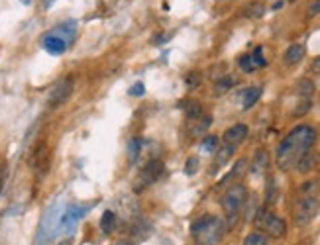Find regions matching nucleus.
<instances>
[{"mask_svg": "<svg viewBox=\"0 0 320 245\" xmlns=\"http://www.w3.org/2000/svg\"><path fill=\"white\" fill-rule=\"evenodd\" d=\"M316 141V132L310 126H297L295 130H291L289 135L279 143L275 161L277 167L281 171H291L293 167H297L298 161L310 151V147Z\"/></svg>", "mask_w": 320, "mask_h": 245, "instance_id": "1", "label": "nucleus"}, {"mask_svg": "<svg viewBox=\"0 0 320 245\" xmlns=\"http://www.w3.org/2000/svg\"><path fill=\"white\" fill-rule=\"evenodd\" d=\"M224 231H226L224 222L212 214H206L203 218L195 220L191 225V233L199 245H218L220 239L224 237Z\"/></svg>", "mask_w": 320, "mask_h": 245, "instance_id": "2", "label": "nucleus"}, {"mask_svg": "<svg viewBox=\"0 0 320 245\" xmlns=\"http://www.w3.org/2000/svg\"><path fill=\"white\" fill-rule=\"evenodd\" d=\"M255 227L257 229H261V233H265V235H269V237H273V239H281L285 233H287V223L283 218H279V216H275L271 210H267V208H259L257 210V214H255Z\"/></svg>", "mask_w": 320, "mask_h": 245, "instance_id": "3", "label": "nucleus"}, {"mask_svg": "<svg viewBox=\"0 0 320 245\" xmlns=\"http://www.w3.org/2000/svg\"><path fill=\"white\" fill-rule=\"evenodd\" d=\"M248 200V188L244 184H232L222 196V208L228 214L230 223L238 218V212L242 210V206Z\"/></svg>", "mask_w": 320, "mask_h": 245, "instance_id": "4", "label": "nucleus"}, {"mask_svg": "<svg viewBox=\"0 0 320 245\" xmlns=\"http://www.w3.org/2000/svg\"><path fill=\"white\" fill-rule=\"evenodd\" d=\"M320 210V198L318 196H304L297 202L295 206V223L297 225H308L316 218Z\"/></svg>", "mask_w": 320, "mask_h": 245, "instance_id": "5", "label": "nucleus"}, {"mask_svg": "<svg viewBox=\"0 0 320 245\" xmlns=\"http://www.w3.org/2000/svg\"><path fill=\"white\" fill-rule=\"evenodd\" d=\"M163 161L161 159H151V161H147L145 163V167L141 169V175H139V184L137 186H134V190L136 192H141L145 186H149V184H153L157 178L163 175Z\"/></svg>", "mask_w": 320, "mask_h": 245, "instance_id": "6", "label": "nucleus"}, {"mask_svg": "<svg viewBox=\"0 0 320 245\" xmlns=\"http://www.w3.org/2000/svg\"><path fill=\"white\" fill-rule=\"evenodd\" d=\"M71 92H73V81L71 79H63L61 83L55 85V89L51 90V94H49V106L51 108L61 106L63 102H67Z\"/></svg>", "mask_w": 320, "mask_h": 245, "instance_id": "7", "label": "nucleus"}, {"mask_svg": "<svg viewBox=\"0 0 320 245\" xmlns=\"http://www.w3.org/2000/svg\"><path fill=\"white\" fill-rule=\"evenodd\" d=\"M85 212H87V206H79V204H73V206H69L67 212L63 214V220H61V227H63V231H71L77 222L85 216Z\"/></svg>", "mask_w": 320, "mask_h": 245, "instance_id": "8", "label": "nucleus"}, {"mask_svg": "<svg viewBox=\"0 0 320 245\" xmlns=\"http://www.w3.org/2000/svg\"><path fill=\"white\" fill-rule=\"evenodd\" d=\"M42 45H44V49H46L47 53H51V55H61V53H65V49H67V40L61 38L59 34H49V36H46V38L42 40Z\"/></svg>", "mask_w": 320, "mask_h": 245, "instance_id": "9", "label": "nucleus"}, {"mask_svg": "<svg viewBox=\"0 0 320 245\" xmlns=\"http://www.w3.org/2000/svg\"><path fill=\"white\" fill-rule=\"evenodd\" d=\"M246 137H248V126H244V124H236V126H232L224 132V141L228 145H234V147L238 143H242Z\"/></svg>", "mask_w": 320, "mask_h": 245, "instance_id": "10", "label": "nucleus"}, {"mask_svg": "<svg viewBox=\"0 0 320 245\" xmlns=\"http://www.w3.org/2000/svg\"><path fill=\"white\" fill-rule=\"evenodd\" d=\"M179 108L185 112V116H187L189 122H195V120H199L203 116V106L197 100H181Z\"/></svg>", "mask_w": 320, "mask_h": 245, "instance_id": "11", "label": "nucleus"}, {"mask_svg": "<svg viewBox=\"0 0 320 245\" xmlns=\"http://www.w3.org/2000/svg\"><path fill=\"white\" fill-rule=\"evenodd\" d=\"M302 57H304V45L300 44L289 45V49L285 51V63L287 65H297L302 61Z\"/></svg>", "mask_w": 320, "mask_h": 245, "instance_id": "12", "label": "nucleus"}, {"mask_svg": "<svg viewBox=\"0 0 320 245\" xmlns=\"http://www.w3.org/2000/svg\"><path fill=\"white\" fill-rule=\"evenodd\" d=\"M267 165H269V155H267V151L265 149H259L255 157H253V163H252V173H263L265 169H267Z\"/></svg>", "mask_w": 320, "mask_h": 245, "instance_id": "13", "label": "nucleus"}, {"mask_svg": "<svg viewBox=\"0 0 320 245\" xmlns=\"http://www.w3.org/2000/svg\"><path fill=\"white\" fill-rule=\"evenodd\" d=\"M259 98H261V89H259V87H250V89H246L244 96H242V106H244V110L252 108Z\"/></svg>", "mask_w": 320, "mask_h": 245, "instance_id": "14", "label": "nucleus"}, {"mask_svg": "<svg viewBox=\"0 0 320 245\" xmlns=\"http://www.w3.org/2000/svg\"><path fill=\"white\" fill-rule=\"evenodd\" d=\"M318 159H320L318 153H314V151H308L306 155L298 161V165H297L298 171H300V173H308L310 169H314V165L318 163Z\"/></svg>", "mask_w": 320, "mask_h": 245, "instance_id": "15", "label": "nucleus"}, {"mask_svg": "<svg viewBox=\"0 0 320 245\" xmlns=\"http://www.w3.org/2000/svg\"><path fill=\"white\" fill-rule=\"evenodd\" d=\"M100 229L104 231V233H112L116 229V214L114 212H110V210H106L104 214H102V218H100Z\"/></svg>", "mask_w": 320, "mask_h": 245, "instance_id": "16", "label": "nucleus"}, {"mask_svg": "<svg viewBox=\"0 0 320 245\" xmlns=\"http://www.w3.org/2000/svg\"><path fill=\"white\" fill-rule=\"evenodd\" d=\"M210 116H201L199 120H195V124L191 126V135H203L210 128Z\"/></svg>", "mask_w": 320, "mask_h": 245, "instance_id": "17", "label": "nucleus"}, {"mask_svg": "<svg viewBox=\"0 0 320 245\" xmlns=\"http://www.w3.org/2000/svg\"><path fill=\"white\" fill-rule=\"evenodd\" d=\"M139 151H141V139H130V143H128V163L130 165H134L137 161V157H139Z\"/></svg>", "mask_w": 320, "mask_h": 245, "instance_id": "18", "label": "nucleus"}, {"mask_svg": "<svg viewBox=\"0 0 320 245\" xmlns=\"http://www.w3.org/2000/svg\"><path fill=\"white\" fill-rule=\"evenodd\" d=\"M234 149H236L234 145H228V143H226V145L216 153V167H224L230 161V157L234 155Z\"/></svg>", "mask_w": 320, "mask_h": 245, "instance_id": "19", "label": "nucleus"}, {"mask_svg": "<svg viewBox=\"0 0 320 245\" xmlns=\"http://www.w3.org/2000/svg\"><path fill=\"white\" fill-rule=\"evenodd\" d=\"M234 85H236V81H234L232 77H222V79H220V81H216V85H214V94H216V96H220V94L228 92Z\"/></svg>", "mask_w": 320, "mask_h": 245, "instance_id": "20", "label": "nucleus"}, {"mask_svg": "<svg viewBox=\"0 0 320 245\" xmlns=\"http://www.w3.org/2000/svg\"><path fill=\"white\" fill-rule=\"evenodd\" d=\"M297 92L300 96H310L312 92H314V83L312 81H308V79H300L297 83Z\"/></svg>", "mask_w": 320, "mask_h": 245, "instance_id": "21", "label": "nucleus"}, {"mask_svg": "<svg viewBox=\"0 0 320 245\" xmlns=\"http://www.w3.org/2000/svg\"><path fill=\"white\" fill-rule=\"evenodd\" d=\"M201 147H203L205 153L218 151V137H216V135H206L205 139H203V143H201Z\"/></svg>", "mask_w": 320, "mask_h": 245, "instance_id": "22", "label": "nucleus"}, {"mask_svg": "<svg viewBox=\"0 0 320 245\" xmlns=\"http://www.w3.org/2000/svg\"><path fill=\"white\" fill-rule=\"evenodd\" d=\"M244 245H267V235L261 231H253L244 239Z\"/></svg>", "mask_w": 320, "mask_h": 245, "instance_id": "23", "label": "nucleus"}, {"mask_svg": "<svg viewBox=\"0 0 320 245\" xmlns=\"http://www.w3.org/2000/svg\"><path fill=\"white\" fill-rule=\"evenodd\" d=\"M244 169H246V159H240V161L236 163V167H234V169L230 171L228 175H226V177H224V178H222V180H220V184H226V182H228L230 178L240 177V175L244 173Z\"/></svg>", "mask_w": 320, "mask_h": 245, "instance_id": "24", "label": "nucleus"}, {"mask_svg": "<svg viewBox=\"0 0 320 245\" xmlns=\"http://www.w3.org/2000/svg\"><path fill=\"white\" fill-rule=\"evenodd\" d=\"M199 167H201L199 157H189V159H187V163H185V173H187L189 177H193V175H197Z\"/></svg>", "mask_w": 320, "mask_h": 245, "instance_id": "25", "label": "nucleus"}, {"mask_svg": "<svg viewBox=\"0 0 320 245\" xmlns=\"http://www.w3.org/2000/svg\"><path fill=\"white\" fill-rule=\"evenodd\" d=\"M300 190L304 192V196H316V192L320 190V182L318 180H306Z\"/></svg>", "mask_w": 320, "mask_h": 245, "instance_id": "26", "label": "nucleus"}, {"mask_svg": "<svg viewBox=\"0 0 320 245\" xmlns=\"http://www.w3.org/2000/svg\"><path fill=\"white\" fill-rule=\"evenodd\" d=\"M201 81H203V77H201V73H197V71H191V73L185 77V83H187V87L191 90L197 89V87L201 85Z\"/></svg>", "mask_w": 320, "mask_h": 245, "instance_id": "27", "label": "nucleus"}, {"mask_svg": "<svg viewBox=\"0 0 320 245\" xmlns=\"http://www.w3.org/2000/svg\"><path fill=\"white\" fill-rule=\"evenodd\" d=\"M252 59H253V65H255V67H265V65H267V61L263 59V47H255Z\"/></svg>", "mask_w": 320, "mask_h": 245, "instance_id": "28", "label": "nucleus"}, {"mask_svg": "<svg viewBox=\"0 0 320 245\" xmlns=\"http://www.w3.org/2000/svg\"><path fill=\"white\" fill-rule=\"evenodd\" d=\"M240 69H242L244 73H253L255 65H253L252 55H242V59H240Z\"/></svg>", "mask_w": 320, "mask_h": 245, "instance_id": "29", "label": "nucleus"}, {"mask_svg": "<svg viewBox=\"0 0 320 245\" xmlns=\"http://www.w3.org/2000/svg\"><path fill=\"white\" fill-rule=\"evenodd\" d=\"M265 198H267V204H269V206H271V204H275V200H277V190H275L273 180H269V184H267V190H265Z\"/></svg>", "mask_w": 320, "mask_h": 245, "instance_id": "30", "label": "nucleus"}, {"mask_svg": "<svg viewBox=\"0 0 320 245\" xmlns=\"http://www.w3.org/2000/svg\"><path fill=\"white\" fill-rule=\"evenodd\" d=\"M308 110H310V100H304L300 106H297V108H295V112H293V114H295V116H302V114H306Z\"/></svg>", "mask_w": 320, "mask_h": 245, "instance_id": "31", "label": "nucleus"}, {"mask_svg": "<svg viewBox=\"0 0 320 245\" xmlns=\"http://www.w3.org/2000/svg\"><path fill=\"white\" fill-rule=\"evenodd\" d=\"M318 14H320V0H316V2H312V4L308 6V16L314 18V16H318Z\"/></svg>", "mask_w": 320, "mask_h": 245, "instance_id": "32", "label": "nucleus"}, {"mask_svg": "<svg viewBox=\"0 0 320 245\" xmlns=\"http://www.w3.org/2000/svg\"><path fill=\"white\" fill-rule=\"evenodd\" d=\"M143 92H145V89H143L141 83H137V85H134V87L130 89V94H132V96H141Z\"/></svg>", "mask_w": 320, "mask_h": 245, "instance_id": "33", "label": "nucleus"}, {"mask_svg": "<svg viewBox=\"0 0 320 245\" xmlns=\"http://www.w3.org/2000/svg\"><path fill=\"white\" fill-rule=\"evenodd\" d=\"M250 8H253V12H248L250 16H261L263 14V4H253Z\"/></svg>", "mask_w": 320, "mask_h": 245, "instance_id": "34", "label": "nucleus"}, {"mask_svg": "<svg viewBox=\"0 0 320 245\" xmlns=\"http://www.w3.org/2000/svg\"><path fill=\"white\" fill-rule=\"evenodd\" d=\"M312 71H314V73H320V57H316V59L312 61Z\"/></svg>", "mask_w": 320, "mask_h": 245, "instance_id": "35", "label": "nucleus"}, {"mask_svg": "<svg viewBox=\"0 0 320 245\" xmlns=\"http://www.w3.org/2000/svg\"><path fill=\"white\" fill-rule=\"evenodd\" d=\"M114 245H132V243H130V241H118V243Z\"/></svg>", "mask_w": 320, "mask_h": 245, "instance_id": "36", "label": "nucleus"}, {"mask_svg": "<svg viewBox=\"0 0 320 245\" xmlns=\"http://www.w3.org/2000/svg\"><path fill=\"white\" fill-rule=\"evenodd\" d=\"M59 245H71V241H63V243H59Z\"/></svg>", "mask_w": 320, "mask_h": 245, "instance_id": "37", "label": "nucleus"}, {"mask_svg": "<svg viewBox=\"0 0 320 245\" xmlns=\"http://www.w3.org/2000/svg\"><path fill=\"white\" fill-rule=\"evenodd\" d=\"M22 2H26V4H28V2H30V0H22Z\"/></svg>", "mask_w": 320, "mask_h": 245, "instance_id": "38", "label": "nucleus"}, {"mask_svg": "<svg viewBox=\"0 0 320 245\" xmlns=\"http://www.w3.org/2000/svg\"><path fill=\"white\" fill-rule=\"evenodd\" d=\"M291 2H295V0H291Z\"/></svg>", "mask_w": 320, "mask_h": 245, "instance_id": "39", "label": "nucleus"}]
</instances>
